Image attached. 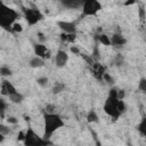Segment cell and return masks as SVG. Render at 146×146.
<instances>
[{
    "mask_svg": "<svg viewBox=\"0 0 146 146\" xmlns=\"http://www.w3.org/2000/svg\"><path fill=\"white\" fill-rule=\"evenodd\" d=\"M43 123H44V130H43V138L44 139H49L51 137V135L57 131L58 129L63 128L65 125L64 120L62 119V116L57 113H49V112H44L43 114Z\"/></svg>",
    "mask_w": 146,
    "mask_h": 146,
    "instance_id": "cell-1",
    "label": "cell"
},
{
    "mask_svg": "<svg viewBox=\"0 0 146 146\" xmlns=\"http://www.w3.org/2000/svg\"><path fill=\"white\" fill-rule=\"evenodd\" d=\"M18 17H19V14L15 9L6 6L5 3H1L0 6V26L1 27H3L5 30L11 31V27L16 23Z\"/></svg>",
    "mask_w": 146,
    "mask_h": 146,
    "instance_id": "cell-2",
    "label": "cell"
},
{
    "mask_svg": "<svg viewBox=\"0 0 146 146\" xmlns=\"http://www.w3.org/2000/svg\"><path fill=\"white\" fill-rule=\"evenodd\" d=\"M117 100H119L117 99V89L112 88L110 90V92H108V96H107L105 103H104L103 110L107 115H110L114 120H116V119H119L121 116V113L119 112L117 106H116Z\"/></svg>",
    "mask_w": 146,
    "mask_h": 146,
    "instance_id": "cell-3",
    "label": "cell"
},
{
    "mask_svg": "<svg viewBox=\"0 0 146 146\" xmlns=\"http://www.w3.org/2000/svg\"><path fill=\"white\" fill-rule=\"evenodd\" d=\"M23 143L25 146H48L49 141L43 137H40L31 127H27L25 130Z\"/></svg>",
    "mask_w": 146,
    "mask_h": 146,
    "instance_id": "cell-4",
    "label": "cell"
},
{
    "mask_svg": "<svg viewBox=\"0 0 146 146\" xmlns=\"http://www.w3.org/2000/svg\"><path fill=\"white\" fill-rule=\"evenodd\" d=\"M102 9V3L97 0H86L83 1L82 8H81V17H87V16H95L97 15L98 11Z\"/></svg>",
    "mask_w": 146,
    "mask_h": 146,
    "instance_id": "cell-5",
    "label": "cell"
},
{
    "mask_svg": "<svg viewBox=\"0 0 146 146\" xmlns=\"http://www.w3.org/2000/svg\"><path fill=\"white\" fill-rule=\"evenodd\" d=\"M23 11H24V18L29 26H33L43 19V14L36 8H25Z\"/></svg>",
    "mask_w": 146,
    "mask_h": 146,
    "instance_id": "cell-6",
    "label": "cell"
},
{
    "mask_svg": "<svg viewBox=\"0 0 146 146\" xmlns=\"http://www.w3.org/2000/svg\"><path fill=\"white\" fill-rule=\"evenodd\" d=\"M57 26L60 29L62 33L66 34H76V24L75 22H68V21H58Z\"/></svg>",
    "mask_w": 146,
    "mask_h": 146,
    "instance_id": "cell-7",
    "label": "cell"
},
{
    "mask_svg": "<svg viewBox=\"0 0 146 146\" xmlns=\"http://www.w3.org/2000/svg\"><path fill=\"white\" fill-rule=\"evenodd\" d=\"M33 50L35 56L43 58V59H49L50 58V50L43 44V43H35L33 46Z\"/></svg>",
    "mask_w": 146,
    "mask_h": 146,
    "instance_id": "cell-8",
    "label": "cell"
},
{
    "mask_svg": "<svg viewBox=\"0 0 146 146\" xmlns=\"http://www.w3.org/2000/svg\"><path fill=\"white\" fill-rule=\"evenodd\" d=\"M67 62H68L67 52L65 50H62V49L57 50V52L55 55V65L60 68V67H64L67 64Z\"/></svg>",
    "mask_w": 146,
    "mask_h": 146,
    "instance_id": "cell-9",
    "label": "cell"
},
{
    "mask_svg": "<svg viewBox=\"0 0 146 146\" xmlns=\"http://www.w3.org/2000/svg\"><path fill=\"white\" fill-rule=\"evenodd\" d=\"M15 92H17L15 86L11 82H9L8 80L3 79L1 81V95L2 96H9V95L15 94Z\"/></svg>",
    "mask_w": 146,
    "mask_h": 146,
    "instance_id": "cell-10",
    "label": "cell"
},
{
    "mask_svg": "<svg viewBox=\"0 0 146 146\" xmlns=\"http://www.w3.org/2000/svg\"><path fill=\"white\" fill-rule=\"evenodd\" d=\"M125 43H127V39L120 33H115L111 36V44L114 47H122Z\"/></svg>",
    "mask_w": 146,
    "mask_h": 146,
    "instance_id": "cell-11",
    "label": "cell"
},
{
    "mask_svg": "<svg viewBox=\"0 0 146 146\" xmlns=\"http://www.w3.org/2000/svg\"><path fill=\"white\" fill-rule=\"evenodd\" d=\"M92 72H94V75L98 80H102L103 79V75L105 74V68L99 63H95V64H92Z\"/></svg>",
    "mask_w": 146,
    "mask_h": 146,
    "instance_id": "cell-12",
    "label": "cell"
},
{
    "mask_svg": "<svg viewBox=\"0 0 146 146\" xmlns=\"http://www.w3.org/2000/svg\"><path fill=\"white\" fill-rule=\"evenodd\" d=\"M44 64H46L44 59H43V58H40V57H38V56L32 57V58L30 59V62H29V65H30L32 68H40V67H43Z\"/></svg>",
    "mask_w": 146,
    "mask_h": 146,
    "instance_id": "cell-13",
    "label": "cell"
},
{
    "mask_svg": "<svg viewBox=\"0 0 146 146\" xmlns=\"http://www.w3.org/2000/svg\"><path fill=\"white\" fill-rule=\"evenodd\" d=\"M62 5L66 8H79L81 7L82 8V5H83V1H78V0H65L62 2Z\"/></svg>",
    "mask_w": 146,
    "mask_h": 146,
    "instance_id": "cell-14",
    "label": "cell"
},
{
    "mask_svg": "<svg viewBox=\"0 0 146 146\" xmlns=\"http://www.w3.org/2000/svg\"><path fill=\"white\" fill-rule=\"evenodd\" d=\"M137 130L138 132L146 138V116H143L141 120L139 121V123L137 124Z\"/></svg>",
    "mask_w": 146,
    "mask_h": 146,
    "instance_id": "cell-15",
    "label": "cell"
},
{
    "mask_svg": "<svg viewBox=\"0 0 146 146\" xmlns=\"http://www.w3.org/2000/svg\"><path fill=\"white\" fill-rule=\"evenodd\" d=\"M8 98H9V100H10L11 103H14V104H21V103L24 100V96H23L21 92H18V91L15 92V94L9 95Z\"/></svg>",
    "mask_w": 146,
    "mask_h": 146,
    "instance_id": "cell-16",
    "label": "cell"
},
{
    "mask_svg": "<svg viewBox=\"0 0 146 146\" xmlns=\"http://www.w3.org/2000/svg\"><path fill=\"white\" fill-rule=\"evenodd\" d=\"M87 122H89V123H96V122H98V114H97V112L95 111V110H90L89 112H88V114H87Z\"/></svg>",
    "mask_w": 146,
    "mask_h": 146,
    "instance_id": "cell-17",
    "label": "cell"
},
{
    "mask_svg": "<svg viewBox=\"0 0 146 146\" xmlns=\"http://www.w3.org/2000/svg\"><path fill=\"white\" fill-rule=\"evenodd\" d=\"M98 41H99L102 44H104V46H112V44H111V38H110L107 34H105V33L98 34Z\"/></svg>",
    "mask_w": 146,
    "mask_h": 146,
    "instance_id": "cell-18",
    "label": "cell"
},
{
    "mask_svg": "<svg viewBox=\"0 0 146 146\" xmlns=\"http://www.w3.org/2000/svg\"><path fill=\"white\" fill-rule=\"evenodd\" d=\"M60 39L63 41H67V42H74L76 39V34H66V33H62L60 34Z\"/></svg>",
    "mask_w": 146,
    "mask_h": 146,
    "instance_id": "cell-19",
    "label": "cell"
},
{
    "mask_svg": "<svg viewBox=\"0 0 146 146\" xmlns=\"http://www.w3.org/2000/svg\"><path fill=\"white\" fill-rule=\"evenodd\" d=\"M64 89H65V84H64V83H62V82H56V83L54 84V87H52V92H54V94H59V92H62Z\"/></svg>",
    "mask_w": 146,
    "mask_h": 146,
    "instance_id": "cell-20",
    "label": "cell"
},
{
    "mask_svg": "<svg viewBox=\"0 0 146 146\" xmlns=\"http://www.w3.org/2000/svg\"><path fill=\"white\" fill-rule=\"evenodd\" d=\"M13 74V72H11V70L8 67V66H1L0 67V75L1 76H10Z\"/></svg>",
    "mask_w": 146,
    "mask_h": 146,
    "instance_id": "cell-21",
    "label": "cell"
},
{
    "mask_svg": "<svg viewBox=\"0 0 146 146\" xmlns=\"http://www.w3.org/2000/svg\"><path fill=\"white\" fill-rule=\"evenodd\" d=\"M103 80H104L107 84H110V86H113V84H114V82H115L114 78H113L111 74H108V73H105V74L103 75Z\"/></svg>",
    "mask_w": 146,
    "mask_h": 146,
    "instance_id": "cell-22",
    "label": "cell"
},
{
    "mask_svg": "<svg viewBox=\"0 0 146 146\" xmlns=\"http://www.w3.org/2000/svg\"><path fill=\"white\" fill-rule=\"evenodd\" d=\"M48 82H49V79H48L47 76H39V78L36 79V83H38L40 87H46V86L48 84Z\"/></svg>",
    "mask_w": 146,
    "mask_h": 146,
    "instance_id": "cell-23",
    "label": "cell"
},
{
    "mask_svg": "<svg viewBox=\"0 0 146 146\" xmlns=\"http://www.w3.org/2000/svg\"><path fill=\"white\" fill-rule=\"evenodd\" d=\"M138 90L141 92H146V78H141L138 82Z\"/></svg>",
    "mask_w": 146,
    "mask_h": 146,
    "instance_id": "cell-24",
    "label": "cell"
},
{
    "mask_svg": "<svg viewBox=\"0 0 146 146\" xmlns=\"http://www.w3.org/2000/svg\"><path fill=\"white\" fill-rule=\"evenodd\" d=\"M11 31H13V32H15V33H21V32L23 31V26H22V24L16 22V23L13 25V27H11Z\"/></svg>",
    "mask_w": 146,
    "mask_h": 146,
    "instance_id": "cell-25",
    "label": "cell"
},
{
    "mask_svg": "<svg viewBox=\"0 0 146 146\" xmlns=\"http://www.w3.org/2000/svg\"><path fill=\"white\" fill-rule=\"evenodd\" d=\"M116 106H117V110H119V112L122 114V113H124L125 112V103L123 102V100H117V104H116Z\"/></svg>",
    "mask_w": 146,
    "mask_h": 146,
    "instance_id": "cell-26",
    "label": "cell"
},
{
    "mask_svg": "<svg viewBox=\"0 0 146 146\" xmlns=\"http://www.w3.org/2000/svg\"><path fill=\"white\" fill-rule=\"evenodd\" d=\"M9 132H10L9 127H7L5 124H0V135L6 136V135H9Z\"/></svg>",
    "mask_w": 146,
    "mask_h": 146,
    "instance_id": "cell-27",
    "label": "cell"
},
{
    "mask_svg": "<svg viewBox=\"0 0 146 146\" xmlns=\"http://www.w3.org/2000/svg\"><path fill=\"white\" fill-rule=\"evenodd\" d=\"M6 102H5V99L3 98H1L0 99V112H1V117H3L5 116V111H6Z\"/></svg>",
    "mask_w": 146,
    "mask_h": 146,
    "instance_id": "cell-28",
    "label": "cell"
},
{
    "mask_svg": "<svg viewBox=\"0 0 146 146\" xmlns=\"http://www.w3.org/2000/svg\"><path fill=\"white\" fill-rule=\"evenodd\" d=\"M125 97V91L123 89H117V99L119 100H123Z\"/></svg>",
    "mask_w": 146,
    "mask_h": 146,
    "instance_id": "cell-29",
    "label": "cell"
},
{
    "mask_svg": "<svg viewBox=\"0 0 146 146\" xmlns=\"http://www.w3.org/2000/svg\"><path fill=\"white\" fill-rule=\"evenodd\" d=\"M7 121H8V123H11V124H16L18 122V120L15 116H8L7 117Z\"/></svg>",
    "mask_w": 146,
    "mask_h": 146,
    "instance_id": "cell-30",
    "label": "cell"
},
{
    "mask_svg": "<svg viewBox=\"0 0 146 146\" xmlns=\"http://www.w3.org/2000/svg\"><path fill=\"white\" fill-rule=\"evenodd\" d=\"M145 16H146V13H145L144 8H143V7H140V8H139V17H140V19H144V18H145Z\"/></svg>",
    "mask_w": 146,
    "mask_h": 146,
    "instance_id": "cell-31",
    "label": "cell"
},
{
    "mask_svg": "<svg viewBox=\"0 0 146 146\" xmlns=\"http://www.w3.org/2000/svg\"><path fill=\"white\" fill-rule=\"evenodd\" d=\"M70 49H71V51H72L73 54H76V55H78V54H80V50H79V48H78V47H75V46L71 47Z\"/></svg>",
    "mask_w": 146,
    "mask_h": 146,
    "instance_id": "cell-32",
    "label": "cell"
},
{
    "mask_svg": "<svg viewBox=\"0 0 146 146\" xmlns=\"http://www.w3.org/2000/svg\"><path fill=\"white\" fill-rule=\"evenodd\" d=\"M121 63H122V57H121L120 55H116V58H115V64H116V65H121Z\"/></svg>",
    "mask_w": 146,
    "mask_h": 146,
    "instance_id": "cell-33",
    "label": "cell"
},
{
    "mask_svg": "<svg viewBox=\"0 0 146 146\" xmlns=\"http://www.w3.org/2000/svg\"><path fill=\"white\" fill-rule=\"evenodd\" d=\"M133 3H135V1H127V2H124L125 6H130V5H133Z\"/></svg>",
    "mask_w": 146,
    "mask_h": 146,
    "instance_id": "cell-34",
    "label": "cell"
},
{
    "mask_svg": "<svg viewBox=\"0 0 146 146\" xmlns=\"http://www.w3.org/2000/svg\"><path fill=\"white\" fill-rule=\"evenodd\" d=\"M5 140V136L3 135H0V143H2Z\"/></svg>",
    "mask_w": 146,
    "mask_h": 146,
    "instance_id": "cell-35",
    "label": "cell"
}]
</instances>
